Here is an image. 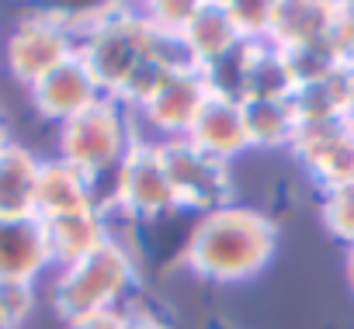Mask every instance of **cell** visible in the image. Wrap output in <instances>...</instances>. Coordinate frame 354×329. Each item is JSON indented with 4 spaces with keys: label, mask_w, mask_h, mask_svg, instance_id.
<instances>
[{
    "label": "cell",
    "mask_w": 354,
    "mask_h": 329,
    "mask_svg": "<svg viewBox=\"0 0 354 329\" xmlns=\"http://www.w3.org/2000/svg\"><path fill=\"white\" fill-rule=\"evenodd\" d=\"M278 250V222L250 205H226L198 215L185 236L181 260L212 284H240L257 277Z\"/></svg>",
    "instance_id": "6da1fadb"
},
{
    "label": "cell",
    "mask_w": 354,
    "mask_h": 329,
    "mask_svg": "<svg viewBox=\"0 0 354 329\" xmlns=\"http://www.w3.org/2000/svg\"><path fill=\"white\" fill-rule=\"evenodd\" d=\"M77 56L84 59V66L91 70L104 97H115L125 87V80L149 63H170V66L188 63L181 39L160 35L146 21L142 8H129V4H122L104 28L84 39L77 46Z\"/></svg>",
    "instance_id": "7a4b0ae2"
},
{
    "label": "cell",
    "mask_w": 354,
    "mask_h": 329,
    "mask_svg": "<svg viewBox=\"0 0 354 329\" xmlns=\"http://www.w3.org/2000/svg\"><path fill=\"white\" fill-rule=\"evenodd\" d=\"M136 277L139 274H136L132 250L118 236H111L84 260L56 270V281L49 291L53 308L63 322L87 312H101V308H122V301L136 288Z\"/></svg>",
    "instance_id": "3957f363"
},
{
    "label": "cell",
    "mask_w": 354,
    "mask_h": 329,
    "mask_svg": "<svg viewBox=\"0 0 354 329\" xmlns=\"http://www.w3.org/2000/svg\"><path fill=\"white\" fill-rule=\"evenodd\" d=\"M136 118L111 97H101L56 132V156L70 167L87 174L91 181H111V174L122 167L129 149L142 139L132 125Z\"/></svg>",
    "instance_id": "277c9868"
},
{
    "label": "cell",
    "mask_w": 354,
    "mask_h": 329,
    "mask_svg": "<svg viewBox=\"0 0 354 329\" xmlns=\"http://www.w3.org/2000/svg\"><path fill=\"white\" fill-rule=\"evenodd\" d=\"M174 212H181V208H177L160 146L153 139H139L108 181L101 215L108 222L111 215H122L129 222H160Z\"/></svg>",
    "instance_id": "5b68a950"
},
{
    "label": "cell",
    "mask_w": 354,
    "mask_h": 329,
    "mask_svg": "<svg viewBox=\"0 0 354 329\" xmlns=\"http://www.w3.org/2000/svg\"><path fill=\"white\" fill-rule=\"evenodd\" d=\"M163 167L177 198L181 212H198L209 215L216 208L233 205V170L230 163L202 152L198 146H192L188 139H167L156 142Z\"/></svg>",
    "instance_id": "8992f818"
},
{
    "label": "cell",
    "mask_w": 354,
    "mask_h": 329,
    "mask_svg": "<svg viewBox=\"0 0 354 329\" xmlns=\"http://www.w3.org/2000/svg\"><path fill=\"white\" fill-rule=\"evenodd\" d=\"M73 56H77V42L63 32V25L53 18L49 8L18 18L4 46L8 73L25 87H35L42 77H49L56 66H63Z\"/></svg>",
    "instance_id": "52a82bcc"
},
{
    "label": "cell",
    "mask_w": 354,
    "mask_h": 329,
    "mask_svg": "<svg viewBox=\"0 0 354 329\" xmlns=\"http://www.w3.org/2000/svg\"><path fill=\"white\" fill-rule=\"evenodd\" d=\"M209 97H212L209 73L198 70V66H192V63H185V66H177V70H170L163 77V83L156 87V94L132 118H139L153 132V142L185 139Z\"/></svg>",
    "instance_id": "ba28073f"
},
{
    "label": "cell",
    "mask_w": 354,
    "mask_h": 329,
    "mask_svg": "<svg viewBox=\"0 0 354 329\" xmlns=\"http://www.w3.org/2000/svg\"><path fill=\"white\" fill-rule=\"evenodd\" d=\"M309 177L330 191L354 181V125L347 121H302L288 149Z\"/></svg>",
    "instance_id": "9c48e42d"
},
{
    "label": "cell",
    "mask_w": 354,
    "mask_h": 329,
    "mask_svg": "<svg viewBox=\"0 0 354 329\" xmlns=\"http://www.w3.org/2000/svg\"><path fill=\"white\" fill-rule=\"evenodd\" d=\"M28 97H32V108L46 121L66 125L70 118H77L80 111L97 104L104 94H101L97 80L91 77V70L84 66V59L73 56L63 66H56L49 77H42L35 87H28Z\"/></svg>",
    "instance_id": "30bf717a"
},
{
    "label": "cell",
    "mask_w": 354,
    "mask_h": 329,
    "mask_svg": "<svg viewBox=\"0 0 354 329\" xmlns=\"http://www.w3.org/2000/svg\"><path fill=\"white\" fill-rule=\"evenodd\" d=\"M101 184L70 167L66 159L53 156L42 159V174H39V195H35V215L42 222L77 215V212H97L101 208Z\"/></svg>",
    "instance_id": "8fae6325"
},
{
    "label": "cell",
    "mask_w": 354,
    "mask_h": 329,
    "mask_svg": "<svg viewBox=\"0 0 354 329\" xmlns=\"http://www.w3.org/2000/svg\"><path fill=\"white\" fill-rule=\"evenodd\" d=\"M185 139L192 146H198L202 152H209L223 163H233L236 156H243L250 149L243 104L212 90V97L202 104V111H198V118H195V125L188 128Z\"/></svg>",
    "instance_id": "7c38bea8"
},
{
    "label": "cell",
    "mask_w": 354,
    "mask_h": 329,
    "mask_svg": "<svg viewBox=\"0 0 354 329\" xmlns=\"http://www.w3.org/2000/svg\"><path fill=\"white\" fill-rule=\"evenodd\" d=\"M53 267L46 222L28 219H0V281H39Z\"/></svg>",
    "instance_id": "4fadbf2b"
},
{
    "label": "cell",
    "mask_w": 354,
    "mask_h": 329,
    "mask_svg": "<svg viewBox=\"0 0 354 329\" xmlns=\"http://www.w3.org/2000/svg\"><path fill=\"white\" fill-rule=\"evenodd\" d=\"M337 25H340L337 0H274L271 46L278 49L313 46L319 39H330Z\"/></svg>",
    "instance_id": "5bb4252c"
},
{
    "label": "cell",
    "mask_w": 354,
    "mask_h": 329,
    "mask_svg": "<svg viewBox=\"0 0 354 329\" xmlns=\"http://www.w3.org/2000/svg\"><path fill=\"white\" fill-rule=\"evenodd\" d=\"M181 46H185L188 63L198 70H212L216 63H223L226 56H233L240 49V39L226 18L223 0H202L198 14L192 18L188 32L181 35Z\"/></svg>",
    "instance_id": "9a60e30c"
},
{
    "label": "cell",
    "mask_w": 354,
    "mask_h": 329,
    "mask_svg": "<svg viewBox=\"0 0 354 329\" xmlns=\"http://www.w3.org/2000/svg\"><path fill=\"white\" fill-rule=\"evenodd\" d=\"M42 156L28 146L11 142L0 152V219H28L35 215Z\"/></svg>",
    "instance_id": "2e32d148"
},
{
    "label": "cell",
    "mask_w": 354,
    "mask_h": 329,
    "mask_svg": "<svg viewBox=\"0 0 354 329\" xmlns=\"http://www.w3.org/2000/svg\"><path fill=\"white\" fill-rule=\"evenodd\" d=\"M111 226L101 212H77V215H63V219H49L46 222V239H49V257L53 267H70L77 260H84L87 253H94L104 239H111Z\"/></svg>",
    "instance_id": "e0dca14e"
},
{
    "label": "cell",
    "mask_w": 354,
    "mask_h": 329,
    "mask_svg": "<svg viewBox=\"0 0 354 329\" xmlns=\"http://www.w3.org/2000/svg\"><path fill=\"white\" fill-rule=\"evenodd\" d=\"M292 108L302 121H347L354 114V73L340 70L326 80L302 83L292 94Z\"/></svg>",
    "instance_id": "ac0fdd59"
},
{
    "label": "cell",
    "mask_w": 354,
    "mask_h": 329,
    "mask_svg": "<svg viewBox=\"0 0 354 329\" xmlns=\"http://www.w3.org/2000/svg\"><path fill=\"white\" fill-rule=\"evenodd\" d=\"M250 149H292L299 132V114L288 101H240Z\"/></svg>",
    "instance_id": "d6986e66"
},
{
    "label": "cell",
    "mask_w": 354,
    "mask_h": 329,
    "mask_svg": "<svg viewBox=\"0 0 354 329\" xmlns=\"http://www.w3.org/2000/svg\"><path fill=\"white\" fill-rule=\"evenodd\" d=\"M223 8L240 42H271L274 0H223Z\"/></svg>",
    "instance_id": "ffe728a7"
},
{
    "label": "cell",
    "mask_w": 354,
    "mask_h": 329,
    "mask_svg": "<svg viewBox=\"0 0 354 329\" xmlns=\"http://www.w3.org/2000/svg\"><path fill=\"white\" fill-rule=\"evenodd\" d=\"M319 219L333 239H340L344 246H354V181L323 191Z\"/></svg>",
    "instance_id": "44dd1931"
},
{
    "label": "cell",
    "mask_w": 354,
    "mask_h": 329,
    "mask_svg": "<svg viewBox=\"0 0 354 329\" xmlns=\"http://www.w3.org/2000/svg\"><path fill=\"white\" fill-rule=\"evenodd\" d=\"M122 4H91V8H49L53 18L63 25V32L80 46L84 39H91L97 28H104L115 14H118Z\"/></svg>",
    "instance_id": "7402d4cb"
},
{
    "label": "cell",
    "mask_w": 354,
    "mask_h": 329,
    "mask_svg": "<svg viewBox=\"0 0 354 329\" xmlns=\"http://www.w3.org/2000/svg\"><path fill=\"white\" fill-rule=\"evenodd\" d=\"M198 4H202V0H156V4H146V8H142V14H146V21H149L160 35L181 39V35L188 32L192 18L198 14Z\"/></svg>",
    "instance_id": "603a6c76"
},
{
    "label": "cell",
    "mask_w": 354,
    "mask_h": 329,
    "mask_svg": "<svg viewBox=\"0 0 354 329\" xmlns=\"http://www.w3.org/2000/svg\"><path fill=\"white\" fill-rule=\"evenodd\" d=\"M39 305V291L32 281H0V319L8 329H21Z\"/></svg>",
    "instance_id": "cb8c5ba5"
},
{
    "label": "cell",
    "mask_w": 354,
    "mask_h": 329,
    "mask_svg": "<svg viewBox=\"0 0 354 329\" xmlns=\"http://www.w3.org/2000/svg\"><path fill=\"white\" fill-rule=\"evenodd\" d=\"M66 329H132V312L129 308H101L87 312L66 322Z\"/></svg>",
    "instance_id": "d4e9b609"
},
{
    "label": "cell",
    "mask_w": 354,
    "mask_h": 329,
    "mask_svg": "<svg viewBox=\"0 0 354 329\" xmlns=\"http://www.w3.org/2000/svg\"><path fill=\"white\" fill-rule=\"evenodd\" d=\"M132 329H167L156 315H146V312H132Z\"/></svg>",
    "instance_id": "484cf974"
},
{
    "label": "cell",
    "mask_w": 354,
    "mask_h": 329,
    "mask_svg": "<svg viewBox=\"0 0 354 329\" xmlns=\"http://www.w3.org/2000/svg\"><path fill=\"white\" fill-rule=\"evenodd\" d=\"M15 139H11V128H8V118L4 114H0V152H4L8 146H11Z\"/></svg>",
    "instance_id": "4316f807"
},
{
    "label": "cell",
    "mask_w": 354,
    "mask_h": 329,
    "mask_svg": "<svg viewBox=\"0 0 354 329\" xmlns=\"http://www.w3.org/2000/svg\"><path fill=\"white\" fill-rule=\"evenodd\" d=\"M344 267H347V284L354 291V246H347V257H344Z\"/></svg>",
    "instance_id": "83f0119b"
},
{
    "label": "cell",
    "mask_w": 354,
    "mask_h": 329,
    "mask_svg": "<svg viewBox=\"0 0 354 329\" xmlns=\"http://www.w3.org/2000/svg\"><path fill=\"white\" fill-rule=\"evenodd\" d=\"M340 11H344V18H347V25L354 28V0H347V4H340Z\"/></svg>",
    "instance_id": "f1b7e54d"
},
{
    "label": "cell",
    "mask_w": 354,
    "mask_h": 329,
    "mask_svg": "<svg viewBox=\"0 0 354 329\" xmlns=\"http://www.w3.org/2000/svg\"><path fill=\"white\" fill-rule=\"evenodd\" d=\"M347 70L354 73V35H351V46H347Z\"/></svg>",
    "instance_id": "f546056e"
},
{
    "label": "cell",
    "mask_w": 354,
    "mask_h": 329,
    "mask_svg": "<svg viewBox=\"0 0 354 329\" xmlns=\"http://www.w3.org/2000/svg\"><path fill=\"white\" fill-rule=\"evenodd\" d=\"M0 329H8V326H4V319H0Z\"/></svg>",
    "instance_id": "4dcf8cb0"
},
{
    "label": "cell",
    "mask_w": 354,
    "mask_h": 329,
    "mask_svg": "<svg viewBox=\"0 0 354 329\" xmlns=\"http://www.w3.org/2000/svg\"><path fill=\"white\" fill-rule=\"evenodd\" d=\"M351 125H354V114H351Z\"/></svg>",
    "instance_id": "1f68e13d"
}]
</instances>
